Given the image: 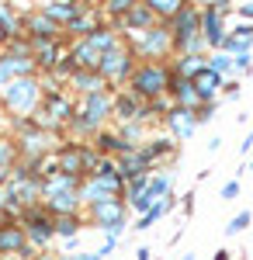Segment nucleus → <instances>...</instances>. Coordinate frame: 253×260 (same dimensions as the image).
<instances>
[{"label":"nucleus","instance_id":"nucleus-2","mask_svg":"<svg viewBox=\"0 0 253 260\" xmlns=\"http://www.w3.org/2000/svg\"><path fill=\"white\" fill-rule=\"evenodd\" d=\"M28 90H31V83H14V87L7 90V101H14V104H21V108H24V101H28Z\"/></svg>","mask_w":253,"mask_h":260},{"label":"nucleus","instance_id":"nucleus-4","mask_svg":"<svg viewBox=\"0 0 253 260\" xmlns=\"http://www.w3.org/2000/svg\"><path fill=\"white\" fill-rule=\"evenodd\" d=\"M18 243H21V236H18V233H0V246H7V250H14Z\"/></svg>","mask_w":253,"mask_h":260},{"label":"nucleus","instance_id":"nucleus-7","mask_svg":"<svg viewBox=\"0 0 253 260\" xmlns=\"http://www.w3.org/2000/svg\"><path fill=\"white\" fill-rule=\"evenodd\" d=\"M236 194H239V184H226L222 187V198H236Z\"/></svg>","mask_w":253,"mask_h":260},{"label":"nucleus","instance_id":"nucleus-1","mask_svg":"<svg viewBox=\"0 0 253 260\" xmlns=\"http://www.w3.org/2000/svg\"><path fill=\"white\" fill-rule=\"evenodd\" d=\"M139 90H146V94H156V90H163V83H167V73L163 70H156V66H146L142 73L136 77Z\"/></svg>","mask_w":253,"mask_h":260},{"label":"nucleus","instance_id":"nucleus-8","mask_svg":"<svg viewBox=\"0 0 253 260\" xmlns=\"http://www.w3.org/2000/svg\"><path fill=\"white\" fill-rule=\"evenodd\" d=\"M156 11L167 14V11H177V4H167V0H156Z\"/></svg>","mask_w":253,"mask_h":260},{"label":"nucleus","instance_id":"nucleus-6","mask_svg":"<svg viewBox=\"0 0 253 260\" xmlns=\"http://www.w3.org/2000/svg\"><path fill=\"white\" fill-rule=\"evenodd\" d=\"M49 14H52V18H70L73 7H49Z\"/></svg>","mask_w":253,"mask_h":260},{"label":"nucleus","instance_id":"nucleus-3","mask_svg":"<svg viewBox=\"0 0 253 260\" xmlns=\"http://www.w3.org/2000/svg\"><path fill=\"white\" fill-rule=\"evenodd\" d=\"M215 83H218V77H215V73H205V77H201V98H208V94H212Z\"/></svg>","mask_w":253,"mask_h":260},{"label":"nucleus","instance_id":"nucleus-5","mask_svg":"<svg viewBox=\"0 0 253 260\" xmlns=\"http://www.w3.org/2000/svg\"><path fill=\"white\" fill-rule=\"evenodd\" d=\"M246 222H250V212H239V215H236V219L229 222V233H239V229H243Z\"/></svg>","mask_w":253,"mask_h":260}]
</instances>
